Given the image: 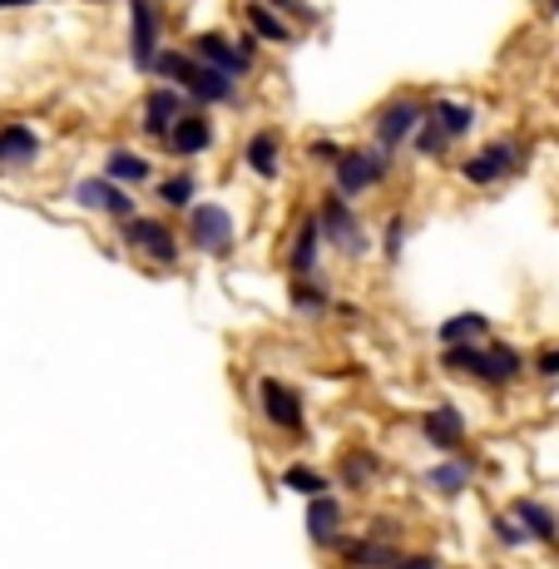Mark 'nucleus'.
Masks as SVG:
<instances>
[{
    "mask_svg": "<svg viewBox=\"0 0 559 569\" xmlns=\"http://www.w3.org/2000/svg\"><path fill=\"white\" fill-rule=\"evenodd\" d=\"M441 366L446 372L471 376V382H481L485 391H506L525 376V356H520L510 342H495V337L490 342H475V347H446Z\"/></svg>",
    "mask_w": 559,
    "mask_h": 569,
    "instance_id": "obj_1",
    "label": "nucleus"
},
{
    "mask_svg": "<svg viewBox=\"0 0 559 569\" xmlns=\"http://www.w3.org/2000/svg\"><path fill=\"white\" fill-rule=\"evenodd\" d=\"M258 416L282 436H307V401L282 376H258Z\"/></svg>",
    "mask_w": 559,
    "mask_h": 569,
    "instance_id": "obj_2",
    "label": "nucleus"
},
{
    "mask_svg": "<svg viewBox=\"0 0 559 569\" xmlns=\"http://www.w3.org/2000/svg\"><path fill=\"white\" fill-rule=\"evenodd\" d=\"M387 169H391V154H381V149H347L342 159H337V194H342V198L366 194V189H377V183L387 179Z\"/></svg>",
    "mask_w": 559,
    "mask_h": 569,
    "instance_id": "obj_3",
    "label": "nucleus"
},
{
    "mask_svg": "<svg viewBox=\"0 0 559 569\" xmlns=\"http://www.w3.org/2000/svg\"><path fill=\"white\" fill-rule=\"evenodd\" d=\"M189 243L208 258H223L233 247V214L223 204H194L189 208Z\"/></svg>",
    "mask_w": 559,
    "mask_h": 569,
    "instance_id": "obj_4",
    "label": "nucleus"
},
{
    "mask_svg": "<svg viewBox=\"0 0 559 569\" xmlns=\"http://www.w3.org/2000/svg\"><path fill=\"white\" fill-rule=\"evenodd\" d=\"M342 525H347L342 495H317V500H307V540H313V549L342 555V545H347Z\"/></svg>",
    "mask_w": 559,
    "mask_h": 569,
    "instance_id": "obj_5",
    "label": "nucleus"
},
{
    "mask_svg": "<svg viewBox=\"0 0 559 569\" xmlns=\"http://www.w3.org/2000/svg\"><path fill=\"white\" fill-rule=\"evenodd\" d=\"M317 223H323V238H327V243H332L337 253H347V258H362L366 247H372L342 194H327V204H323V214H317Z\"/></svg>",
    "mask_w": 559,
    "mask_h": 569,
    "instance_id": "obj_6",
    "label": "nucleus"
},
{
    "mask_svg": "<svg viewBox=\"0 0 559 569\" xmlns=\"http://www.w3.org/2000/svg\"><path fill=\"white\" fill-rule=\"evenodd\" d=\"M119 238H124L130 247H139L149 263H163V268L179 263V238H173L169 223H154V218H124V223H119Z\"/></svg>",
    "mask_w": 559,
    "mask_h": 569,
    "instance_id": "obj_7",
    "label": "nucleus"
},
{
    "mask_svg": "<svg viewBox=\"0 0 559 569\" xmlns=\"http://www.w3.org/2000/svg\"><path fill=\"white\" fill-rule=\"evenodd\" d=\"M430 109L421 105V99H391L387 109H381L377 119H372V134H377V149L381 154H397V144L411 140V130H416L421 119H426Z\"/></svg>",
    "mask_w": 559,
    "mask_h": 569,
    "instance_id": "obj_8",
    "label": "nucleus"
},
{
    "mask_svg": "<svg viewBox=\"0 0 559 569\" xmlns=\"http://www.w3.org/2000/svg\"><path fill=\"white\" fill-rule=\"evenodd\" d=\"M159 5L154 0H130V55L139 70H154V60H159Z\"/></svg>",
    "mask_w": 559,
    "mask_h": 569,
    "instance_id": "obj_9",
    "label": "nucleus"
},
{
    "mask_svg": "<svg viewBox=\"0 0 559 569\" xmlns=\"http://www.w3.org/2000/svg\"><path fill=\"white\" fill-rule=\"evenodd\" d=\"M194 60H198V65H208V70H218V75H228V80H243L247 70H253V55H247L243 45H233L228 35H218V31L198 35V40H194Z\"/></svg>",
    "mask_w": 559,
    "mask_h": 569,
    "instance_id": "obj_10",
    "label": "nucleus"
},
{
    "mask_svg": "<svg viewBox=\"0 0 559 569\" xmlns=\"http://www.w3.org/2000/svg\"><path fill=\"white\" fill-rule=\"evenodd\" d=\"M421 436H426L441 456H455L465 446V416H461V407H451V401L430 407L426 416H421Z\"/></svg>",
    "mask_w": 559,
    "mask_h": 569,
    "instance_id": "obj_11",
    "label": "nucleus"
},
{
    "mask_svg": "<svg viewBox=\"0 0 559 569\" xmlns=\"http://www.w3.org/2000/svg\"><path fill=\"white\" fill-rule=\"evenodd\" d=\"M75 204L95 208V214H109V218H134V198L124 194L114 179H80L75 183Z\"/></svg>",
    "mask_w": 559,
    "mask_h": 569,
    "instance_id": "obj_12",
    "label": "nucleus"
},
{
    "mask_svg": "<svg viewBox=\"0 0 559 569\" xmlns=\"http://www.w3.org/2000/svg\"><path fill=\"white\" fill-rule=\"evenodd\" d=\"M406 555V549L397 545V540H377V535H356L342 545V565L347 569H397V559Z\"/></svg>",
    "mask_w": 559,
    "mask_h": 569,
    "instance_id": "obj_13",
    "label": "nucleus"
},
{
    "mask_svg": "<svg viewBox=\"0 0 559 569\" xmlns=\"http://www.w3.org/2000/svg\"><path fill=\"white\" fill-rule=\"evenodd\" d=\"M189 114V95L183 89H154L149 99H144V134H154V140H169L173 124Z\"/></svg>",
    "mask_w": 559,
    "mask_h": 569,
    "instance_id": "obj_14",
    "label": "nucleus"
},
{
    "mask_svg": "<svg viewBox=\"0 0 559 569\" xmlns=\"http://www.w3.org/2000/svg\"><path fill=\"white\" fill-rule=\"evenodd\" d=\"M510 516L530 530V540H535V545L559 549V516L549 510L545 500H535V495H515V500H510Z\"/></svg>",
    "mask_w": 559,
    "mask_h": 569,
    "instance_id": "obj_15",
    "label": "nucleus"
},
{
    "mask_svg": "<svg viewBox=\"0 0 559 569\" xmlns=\"http://www.w3.org/2000/svg\"><path fill=\"white\" fill-rule=\"evenodd\" d=\"M515 164H520V144L515 140H495V144H485L471 164H465V179H471V183H500L510 169H515Z\"/></svg>",
    "mask_w": 559,
    "mask_h": 569,
    "instance_id": "obj_16",
    "label": "nucleus"
},
{
    "mask_svg": "<svg viewBox=\"0 0 559 569\" xmlns=\"http://www.w3.org/2000/svg\"><path fill=\"white\" fill-rule=\"evenodd\" d=\"M169 149L173 154H183V159H194V154H204V149H214V124H208L198 109H189V114L173 124V134H169Z\"/></svg>",
    "mask_w": 559,
    "mask_h": 569,
    "instance_id": "obj_17",
    "label": "nucleus"
},
{
    "mask_svg": "<svg viewBox=\"0 0 559 569\" xmlns=\"http://www.w3.org/2000/svg\"><path fill=\"white\" fill-rule=\"evenodd\" d=\"M436 342L446 347H475V342H490V323H485L481 312H455V317H446L441 327H436Z\"/></svg>",
    "mask_w": 559,
    "mask_h": 569,
    "instance_id": "obj_18",
    "label": "nucleus"
},
{
    "mask_svg": "<svg viewBox=\"0 0 559 569\" xmlns=\"http://www.w3.org/2000/svg\"><path fill=\"white\" fill-rule=\"evenodd\" d=\"M317 243H323V223H317V218H302L297 238H292V247H288V268L297 282L317 273Z\"/></svg>",
    "mask_w": 559,
    "mask_h": 569,
    "instance_id": "obj_19",
    "label": "nucleus"
},
{
    "mask_svg": "<svg viewBox=\"0 0 559 569\" xmlns=\"http://www.w3.org/2000/svg\"><path fill=\"white\" fill-rule=\"evenodd\" d=\"M381 471H387V461H381L377 451L356 446V451L342 456V465H337V481H342V491H366V485L377 481Z\"/></svg>",
    "mask_w": 559,
    "mask_h": 569,
    "instance_id": "obj_20",
    "label": "nucleus"
},
{
    "mask_svg": "<svg viewBox=\"0 0 559 569\" xmlns=\"http://www.w3.org/2000/svg\"><path fill=\"white\" fill-rule=\"evenodd\" d=\"M243 159H247V169L258 173V179H278V169H282V140L272 130L253 134V140H247V149H243Z\"/></svg>",
    "mask_w": 559,
    "mask_h": 569,
    "instance_id": "obj_21",
    "label": "nucleus"
},
{
    "mask_svg": "<svg viewBox=\"0 0 559 569\" xmlns=\"http://www.w3.org/2000/svg\"><path fill=\"white\" fill-rule=\"evenodd\" d=\"M471 475H475V461H465V456H455V461H436L426 471V485L436 495H465V485H471Z\"/></svg>",
    "mask_w": 559,
    "mask_h": 569,
    "instance_id": "obj_22",
    "label": "nucleus"
},
{
    "mask_svg": "<svg viewBox=\"0 0 559 569\" xmlns=\"http://www.w3.org/2000/svg\"><path fill=\"white\" fill-rule=\"evenodd\" d=\"M183 95L194 99V105H233V80L228 75H218V70H208V65H198V75L189 80V89Z\"/></svg>",
    "mask_w": 559,
    "mask_h": 569,
    "instance_id": "obj_23",
    "label": "nucleus"
},
{
    "mask_svg": "<svg viewBox=\"0 0 559 569\" xmlns=\"http://www.w3.org/2000/svg\"><path fill=\"white\" fill-rule=\"evenodd\" d=\"M40 159V134L25 124H5L0 130V164H35Z\"/></svg>",
    "mask_w": 559,
    "mask_h": 569,
    "instance_id": "obj_24",
    "label": "nucleus"
},
{
    "mask_svg": "<svg viewBox=\"0 0 559 569\" xmlns=\"http://www.w3.org/2000/svg\"><path fill=\"white\" fill-rule=\"evenodd\" d=\"M247 25H253V35H258V40H278V45L292 40L288 21H282V15L272 11L268 0H247Z\"/></svg>",
    "mask_w": 559,
    "mask_h": 569,
    "instance_id": "obj_25",
    "label": "nucleus"
},
{
    "mask_svg": "<svg viewBox=\"0 0 559 569\" xmlns=\"http://www.w3.org/2000/svg\"><path fill=\"white\" fill-rule=\"evenodd\" d=\"M282 491H292V495H302V500H317V495H332V481H327L323 471H313V465H288L282 471Z\"/></svg>",
    "mask_w": 559,
    "mask_h": 569,
    "instance_id": "obj_26",
    "label": "nucleus"
},
{
    "mask_svg": "<svg viewBox=\"0 0 559 569\" xmlns=\"http://www.w3.org/2000/svg\"><path fill=\"white\" fill-rule=\"evenodd\" d=\"M149 173H154V164L130 149H114L105 159V179H114V183H149Z\"/></svg>",
    "mask_w": 559,
    "mask_h": 569,
    "instance_id": "obj_27",
    "label": "nucleus"
},
{
    "mask_svg": "<svg viewBox=\"0 0 559 569\" xmlns=\"http://www.w3.org/2000/svg\"><path fill=\"white\" fill-rule=\"evenodd\" d=\"M430 119H436V124H441L451 140H461V134H471L475 109L461 105V99H436V105H430Z\"/></svg>",
    "mask_w": 559,
    "mask_h": 569,
    "instance_id": "obj_28",
    "label": "nucleus"
},
{
    "mask_svg": "<svg viewBox=\"0 0 559 569\" xmlns=\"http://www.w3.org/2000/svg\"><path fill=\"white\" fill-rule=\"evenodd\" d=\"M154 75H163L173 89H189V80L198 75V60H194V55H183V50H159Z\"/></svg>",
    "mask_w": 559,
    "mask_h": 569,
    "instance_id": "obj_29",
    "label": "nucleus"
},
{
    "mask_svg": "<svg viewBox=\"0 0 559 569\" xmlns=\"http://www.w3.org/2000/svg\"><path fill=\"white\" fill-rule=\"evenodd\" d=\"M292 307H297L302 317H323V312L332 307V298H327V288H323V282L302 278V282H292Z\"/></svg>",
    "mask_w": 559,
    "mask_h": 569,
    "instance_id": "obj_30",
    "label": "nucleus"
},
{
    "mask_svg": "<svg viewBox=\"0 0 559 569\" xmlns=\"http://www.w3.org/2000/svg\"><path fill=\"white\" fill-rule=\"evenodd\" d=\"M490 535H495V545H500V549H525V545H535V540H530V530L520 525L510 510H506V516H490Z\"/></svg>",
    "mask_w": 559,
    "mask_h": 569,
    "instance_id": "obj_31",
    "label": "nucleus"
},
{
    "mask_svg": "<svg viewBox=\"0 0 559 569\" xmlns=\"http://www.w3.org/2000/svg\"><path fill=\"white\" fill-rule=\"evenodd\" d=\"M159 198H163L169 208H194V204H198V183L189 179V173H173V179L159 183Z\"/></svg>",
    "mask_w": 559,
    "mask_h": 569,
    "instance_id": "obj_32",
    "label": "nucleus"
},
{
    "mask_svg": "<svg viewBox=\"0 0 559 569\" xmlns=\"http://www.w3.org/2000/svg\"><path fill=\"white\" fill-rule=\"evenodd\" d=\"M446 144H451V134L441 130V124H436V119H426V124H421L416 130V154H446Z\"/></svg>",
    "mask_w": 559,
    "mask_h": 569,
    "instance_id": "obj_33",
    "label": "nucleus"
},
{
    "mask_svg": "<svg viewBox=\"0 0 559 569\" xmlns=\"http://www.w3.org/2000/svg\"><path fill=\"white\" fill-rule=\"evenodd\" d=\"M535 376L539 382H559V347H545V352L535 356Z\"/></svg>",
    "mask_w": 559,
    "mask_h": 569,
    "instance_id": "obj_34",
    "label": "nucleus"
},
{
    "mask_svg": "<svg viewBox=\"0 0 559 569\" xmlns=\"http://www.w3.org/2000/svg\"><path fill=\"white\" fill-rule=\"evenodd\" d=\"M401 247H406V218H391L387 223V258L391 263L401 258Z\"/></svg>",
    "mask_w": 559,
    "mask_h": 569,
    "instance_id": "obj_35",
    "label": "nucleus"
},
{
    "mask_svg": "<svg viewBox=\"0 0 559 569\" xmlns=\"http://www.w3.org/2000/svg\"><path fill=\"white\" fill-rule=\"evenodd\" d=\"M397 569H441V555H426V549H406L397 559Z\"/></svg>",
    "mask_w": 559,
    "mask_h": 569,
    "instance_id": "obj_36",
    "label": "nucleus"
},
{
    "mask_svg": "<svg viewBox=\"0 0 559 569\" xmlns=\"http://www.w3.org/2000/svg\"><path fill=\"white\" fill-rule=\"evenodd\" d=\"M268 5L278 15H297V21H307V15H313V5H307V0H268Z\"/></svg>",
    "mask_w": 559,
    "mask_h": 569,
    "instance_id": "obj_37",
    "label": "nucleus"
},
{
    "mask_svg": "<svg viewBox=\"0 0 559 569\" xmlns=\"http://www.w3.org/2000/svg\"><path fill=\"white\" fill-rule=\"evenodd\" d=\"M342 154H347V149H337L332 140H317V144H313V159H332V164H337Z\"/></svg>",
    "mask_w": 559,
    "mask_h": 569,
    "instance_id": "obj_38",
    "label": "nucleus"
},
{
    "mask_svg": "<svg viewBox=\"0 0 559 569\" xmlns=\"http://www.w3.org/2000/svg\"><path fill=\"white\" fill-rule=\"evenodd\" d=\"M11 5H35V0H0V11H11Z\"/></svg>",
    "mask_w": 559,
    "mask_h": 569,
    "instance_id": "obj_39",
    "label": "nucleus"
},
{
    "mask_svg": "<svg viewBox=\"0 0 559 569\" xmlns=\"http://www.w3.org/2000/svg\"><path fill=\"white\" fill-rule=\"evenodd\" d=\"M555 11H559V5H555Z\"/></svg>",
    "mask_w": 559,
    "mask_h": 569,
    "instance_id": "obj_40",
    "label": "nucleus"
},
{
    "mask_svg": "<svg viewBox=\"0 0 559 569\" xmlns=\"http://www.w3.org/2000/svg\"><path fill=\"white\" fill-rule=\"evenodd\" d=\"M555 5H559V0H555Z\"/></svg>",
    "mask_w": 559,
    "mask_h": 569,
    "instance_id": "obj_41",
    "label": "nucleus"
}]
</instances>
